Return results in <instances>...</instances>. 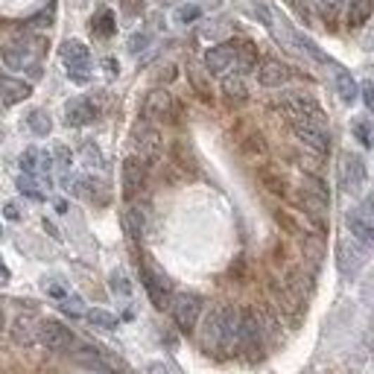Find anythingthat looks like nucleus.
<instances>
[{
	"mask_svg": "<svg viewBox=\"0 0 374 374\" xmlns=\"http://www.w3.org/2000/svg\"><path fill=\"white\" fill-rule=\"evenodd\" d=\"M237 316H240V310H234L228 304L208 313V319L202 325V348L211 357L225 360L237 348Z\"/></svg>",
	"mask_w": 374,
	"mask_h": 374,
	"instance_id": "1",
	"label": "nucleus"
},
{
	"mask_svg": "<svg viewBox=\"0 0 374 374\" xmlns=\"http://www.w3.org/2000/svg\"><path fill=\"white\" fill-rule=\"evenodd\" d=\"M144 120L152 123V126H175L182 120V106L179 100L164 91V88H152L147 94V100H144Z\"/></svg>",
	"mask_w": 374,
	"mask_h": 374,
	"instance_id": "2",
	"label": "nucleus"
},
{
	"mask_svg": "<svg viewBox=\"0 0 374 374\" xmlns=\"http://www.w3.org/2000/svg\"><path fill=\"white\" fill-rule=\"evenodd\" d=\"M263 328L258 319V310L246 307L240 316H237V348L246 354L249 360H261L263 354Z\"/></svg>",
	"mask_w": 374,
	"mask_h": 374,
	"instance_id": "3",
	"label": "nucleus"
},
{
	"mask_svg": "<svg viewBox=\"0 0 374 374\" xmlns=\"http://www.w3.org/2000/svg\"><path fill=\"white\" fill-rule=\"evenodd\" d=\"M202 310H205V301L196 292H175L170 299V316H173L175 325H179L182 333H193L196 322H199V316H202Z\"/></svg>",
	"mask_w": 374,
	"mask_h": 374,
	"instance_id": "4",
	"label": "nucleus"
},
{
	"mask_svg": "<svg viewBox=\"0 0 374 374\" xmlns=\"http://www.w3.org/2000/svg\"><path fill=\"white\" fill-rule=\"evenodd\" d=\"M58 56H62V65L70 73V80L85 85L88 76H91V53H88V47L82 42H73V38H70V42L62 44Z\"/></svg>",
	"mask_w": 374,
	"mask_h": 374,
	"instance_id": "5",
	"label": "nucleus"
},
{
	"mask_svg": "<svg viewBox=\"0 0 374 374\" xmlns=\"http://www.w3.org/2000/svg\"><path fill=\"white\" fill-rule=\"evenodd\" d=\"M132 141H135V149H137V158H141L144 164H155V161L161 158L164 141H161V132L155 129L152 123H147V120L137 123Z\"/></svg>",
	"mask_w": 374,
	"mask_h": 374,
	"instance_id": "6",
	"label": "nucleus"
},
{
	"mask_svg": "<svg viewBox=\"0 0 374 374\" xmlns=\"http://www.w3.org/2000/svg\"><path fill=\"white\" fill-rule=\"evenodd\" d=\"M38 342H42L47 351H56V354H62V351H70L76 337L70 333L68 325L62 322H56V319H44L42 325H38Z\"/></svg>",
	"mask_w": 374,
	"mask_h": 374,
	"instance_id": "7",
	"label": "nucleus"
},
{
	"mask_svg": "<svg viewBox=\"0 0 374 374\" xmlns=\"http://www.w3.org/2000/svg\"><path fill=\"white\" fill-rule=\"evenodd\" d=\"M44 50V42H24V38H18V42H9V44H4L0 47V58L6 62V68H12V70H24L27 65H30V58L32 56H38Z\"/></svg>",
	"mask_w": 374,
	"mask_h": 374,
	"instance_id": "8",
	"label": "nucleus"
},
{
	"mask_svg": "<svg viewBox=\"0 0 374 374\" xmlns=\"http://www.w3.org/2000/svg\"><path fill=\"white\" fill-rule=\"evenodd\" d=\"M342 190L348 196H357L363 187H366V179H368V173H366V161L360 158L357 152H345L342 155Z\"/></svg>",
	"mask_w": 374,
	"mask_h": 374,
	"instance_id": "9",
	"label": "nucleus"
},
{
	"mask_svg": "<svg viewBox=\"0 0 374 374\" xmlns=\"http://www.w3.org/2000/svg\"><path fill=\"white\" fill-rule=\"evenodd\" d=\"M141 278H144V287L149 292V299L155 307H164L167 304V292H170V281H167V275L155 266L152 261H144L141 266Z\"/></svg>",
	"mask_w": 374,
	"mask_h": 374,
	"instance_id": "10",
	"label": "nucleus"
},
{
	"mask_svg": "<svg viewBox=\"0 0 374 374\" xmlns=\"http://www.w3.org/2000/svg\"><path fill=\"white\" fill-rule=\"evenodd\" d=\"M144 187H147V164L137 155H129L123 161V199L132 202Z\"/></svg>",
	"mask_w": 374,
	"mask_h": 374,
	"instance_id": "11",
	"label": "nucleus"
},
{
	"mask_svg": "<svg viewBox=\"0 0 374 374\" xmlns=\"http://www.w3.org/2000/svg\"><path fill=\"white\" fill-rule=\"evenodd\" d=\"M348 228H351V237L357 240V243H363L366 249L371 246V240H374V223H371V205L368 202H363L360 208H354L348 213Z\"/></svg>",
	"mask_w": 374,
	"mask_h": 374,
	"instance_id": "12",
	"label": "nucleus"
},
{
	"mask_svg": "<svg viewBox=\"0 0 374 374\" xmlns=\"http://www.w3.org/2000/svg\"><path fill=\"white\" fill-rule=\"evenodd\" d=\"M295 137L313 152V155H325L330 147V137H328V126H316V123H292Z\"/></svg>",
	"mask_w": 374,
	"mask_h": 374,
	"instance_id": "13",
	"label": "nucleus"
},
{
	"mask_svg": "<svg viewBox=\"0 0 374 374\" xmlns=\"http://www.w3.org/2000/svg\"><path fill=\"white\" fill-rule=\"evenodd\" d=\"M337 261H339V269L345 275H357L360 266L368 261V249L357 240H342L339 249H337Z\"/></svg>",
	"mask_w": 374,
	"mask_h": 374,
	"instance_id": "14",
	"label": "nucleus"
},
{
	"mask_svg": "<svg viewBox=\"0 0 374 374\" xmlns=\"http://www.w3.org/2000/svg\"><path fill=\"white\" fill-rule=\"evenodd\" d=\"M96 106L88 100V96H73V100L65 106V120L68 126H88L96 120Z\"/></svg>",
	"mask_w": 374,
	"mask_h": 374,
	"instance_id": "15",
	"label": "nucleus"
},
{
	"mask_svg": "<svg viewBox=\"0 0 374 374\" xmlns=\"http://www.w3.org/2000/svg\"><path fill=\"white\" fill-rule=\"evenodd\" d=\"M289 76H292V70L284 62H278V58H266L258 68V82L263 88H281L289 82Z\"/></svg>",
	"mask_w": 374,
	"mask_h": 374,
	"instance_id": "16",
	"label": "nucleus"
},
{
	"mask_svg": "<svg viewBox=\"0 0 374 374\" xmlns=\"http://www.w3.org/2000/svg\"><path fill=\"white\" fill-rule=\"evenodd\" d=\"M234 65V44H216L205 53V70L208 73H225Z\"/></svg>",
	"mask_w": 374,
	"mask_h": 374,
	"instance_id": "17",
	"label": "nucleus"
},
{
	"mask_svg": "<svg viewBox=\"0 0 374 374\" xmlns=\"http://www.w3.org/2000/svg\"><path fill=\"white\" fill-rule=\"evenodd\" d=\"M30 94H32V88L24 80H15V76H0V100H4L6 106L24 103Z\"/></svg>",
	"mask_w": 374,
	"mask_h": 374,
	"instance_id": "18",
	"label": "nucleus"
},
{
	"mask_svg": "<svg viewBox=\"0 0 374 374\" xmlns=\"http://www.w3.org/2000/svg\"><path fill=\"white\" fill-rule=\"evenodd\" d=\"M50 167H53V158H50L47 152L35 149V147H30V149L21 155V170H24L27 175H44V173H50Z\"/></svg>",
	"mask_w": 374,
	"mask_h": 374,
	"instance_id": "19",
	"label": "nucleus"
},
{
	"mask_svg": "<svg viewBox=\"0 0 374 374\" xmlns=\"http://www.w3.org/2000/svg\"><path fill=\"white\" fill-rule=\"evenodd\" d=\"M38 339V322L32 316H18L12 325V342L15 345H32Z\"/></svg>",
	"mask_w": 374,
	"mask_h": 374,
	"instance_id": "20",
	"label": "nucleus"
},
{
	"mask_svg": "<svg viewBox=\"0 0 374 374\" xmlns=\"http://www.w3.org/2000/svg\"><path fill=\"white\" fill-rule=\"evenodd\" d=\"M223 94H225L228 103L243 106L249 100V88L243 82V76H225V80H223Z\"/></svg>",
	"mask_w": 374,
	"mask_h": 374,
	"instance_id": "21",
	"label": "nucleus"
},
{
	"mask_svg": "<svg viewBox=\"0 0 374 374\" xmlns=\"http://www.w3.org/2000/svg\"><path fill=\"white\" fill-rule=\"evenodd\" d=\"M123 231H126V237L132 243H137V240L144 237V213H141V208H126V213H123Z\"/></svg>",
	"mask_w": 374,
	"mask_h": 374,
	"instance_id": "22",
	"label": "nucleus"
},
{
	"mask_svg": "<svg viewBox=\"0 0 374 374\" xmlns=\"http://www.w3.org/2000/svg\"><path fill=\"white\" fill-rule=\"evenodd\" d=\"M371 18V0H348V27L360 30Z\"/></svg>",
	"mask_w": 374,
	"mask_h": 374,
	"instance_id": "23",
	"label": "nucleus"
},
{
	"mask_svg": "<svg viewBox=\"0 0 374 374\" xmlns=\"http://www.w3.org/2000/svg\"><path fill=\"white\" fill-rule=\"evenodd\" d=\"M301 193H307V196H313V199H319V202H328V205H330L328 185L319 179L316 173H304V179H301Z\"/></svg>",
	"mask_w": 374,
	"mask_h": 374,
	"instance_id": "24",
	"label": "nucleus"
},
{
	"mask_svg": "<svg viewBox=\"0 0 374 374\" xmlns=\"http://www.w3.org/2000/svg\"><path fill=\"white\" fill-rule=\"evenodd\" d=\"M91 30L100 35V38H111V35L117 32L114 12H111V9H96V12H94V21H91Z\"/></svg>",
	"mask_w": 374,
	"mask_h": 374,
	"instance_id": "25",
	"label": "nucleus"
},
{
	"mask_svg": "<svg viewBox=\"0 0 374 374\" xmlns=\"http://www.w3.org/2000/svg\"><path fill=\"white\" fill-rule=\"evenodd\" d=\"M234 62L240 65V70L258 68V47H254L251 42H237L234 44Z\"/></svg>",
	"mask_w": 374,
	"mask_h": 374,
	"instance_id": "26",
	"label": "nucleus"
},
{
	"mask_svg": "<svg viewBox=\"0 0 374 374\" xmlns=\"http://www.w3.org/2000/svg\"><path fill=\"white\" fill-rule=\"evenodd\" d=\"M187 80H190L193 91L199 94L205 103H211V100H213V94H211V85H208V76H205V70H202L199 65H187Z\"/></svg>",
	"mask_w": 374,
	"mask_h": 374,
	"instance_id": "27",
	"label": "nucleus"
},
{
	"mask_svg": "<svg viewBox=\"0 0 374 374\" xmlns=\"http://www.w3.org/2000/svg\"><path fill=\"white\" fill-rule=\"evenodd\" d=\"M337 94L342 103H354L357 100V82H354V76L342 68H337Z\"/></svg>",
	"mask_w": 374,
	"mask_h": 374,
	"instance_id": "28",
	"label": "nucleus"
},
{
	"mask_svg": "<svg viewBox=\"0 0 374 374\" xmlns=\"http://www.w3.org/2000/svg\"><path fill=\"white\" fill-rule=\"evenodd\" d=\"M240 152L246 155V158H263V155H266L263 137L258 132H249V137H243V141H240Z\"/></svg>",
	"mask_w": 374,
	"mask_h": 374,
	"instance_id": "29",
	"label": "nucleus"
},
{
	"mask_svg": "<svg viewBox=\"0 0 374 374\" xmlns=\"http://www.w3.org/2000/svg\"><path fill=\"white\" fill-rule=\"evenodd\" d=\"M27 123H30V132H32V135H50V129H53V120H50V114H47L44 108L30 111Z\"/></svg>",
	"mask_w": 374,
	"mask_h": 374,
	"instance_id": "30",
	"label": "nucleus"
},
{
	"mask_svg": "<svg viewBox=\"0 0 374 374\" xmlns=\"http://www.w3.org/2000/svg\"><path fill=\"white\" fill-rule=\"evenodd\" d=\"M85 319L94 325V328H103V330H114L117 328V316H111L108 310H100V307H94L85 313Z\"/></svg>",
	"mask_w": 374,
	"mask_h": 374,
	"instance_id": "31",
	"label": "nucleus"
},
{
	"mask_svg": "<svg viewBox=\"0 0 374 374\" xmlns=\"http://www.w3.org/2000/svg\"><path fill=\"white\" fill-rule=\"evenodd\" d=\"M18 190H21L24 196H30V199H35V202H38V199H44V193L35 187V175H27V173H24L21 179H18Z\"/></svg>",
	"mask_w": 374,
	"mask_h": 374,
	"instance_id": "32",
	"label": "nucleus"
},
{
	"mask_svg": "<svg viewBox=\"0 0 374 374\" xmlns=\"http://www.w3.org/2000/svg\"><path fill=\"white\" fill-rule=\"evenodd\" d=\"M261 179H263V185H266L275 196H287V182H284V179H278V175H275L272 170H263Z\"/></svg>",
	"mask_w": 374,
	"mask_h": 374,
	"instance_id": "33",
	"label": "nucleus"
},
{
	"mask_svg": "<svg viewBox=\"0 0 374 374\" xmlns=\"http://www.w3.org/2000/svg\"><path fill=\"white\" fill-rule=\"evenodd\" d=\"M354 135H357V141H360L366 149L371 147V126H368L366 117H360V120H354Z\"/></svg>",
	"mask_w": 374,
	"mask_h": 374,
	"instance_id": "34",
	"label": "nucleus"
},
{
	"mask_svg": "<svg viewBox=\"0 0 374 374\" xmlns=\"http://www.w3.org/2000/svg\"><path fill=\"white\" fill-rule=\"evenodd\" d=\"M108 284H111V292H114V295H129V292H132V287H129V281H126L123 272H111Z\"/></svg>",
	"mask_w": 374,
	"mask_h": 374,
	"instance_id": "35",
	"label": "nucleus"
},
{
	"mask_svg": "<svg viewBox=\"0 0 374 374\" xmlns=\"http://www.w3.org/2000/svg\"><path fill=\"white\" fill-rule=\"evenodd\" d=\"M44 292L53 295V299H58V301L68 299V287L58 281V278H44Z\"/></svg>",
	"mask_w": 374,
	"mask_h": 374,
	"instance_id": "36",
	"label": "nucleus"
},
{
	"mask_svg": "<svg viewBox=\"0 0 374 374\" xmlns=\"http://www.w3.org/2000/svg\"><path fill=\"white\" fill-rule=\"evenodd\" d=\"M27 27H30V30H50V27H53V12H50V9L38 12L35 18H30Z\"/></svg>",
	"mask_w": 374,
	"mask_h": 374,
	"instance_id": "37",
	"label": "nucleus"
},
{
	"mask_svg": "<svg viewBox=\"0 0 374 374\" xmlns=\"http://www.w3.org/2000/svg\"><path fill=\"white\" fill-rule=\"evenodd\" d=\"M62 310L68 313V316H85V304H82V299H62Z\"/></svg>",
	"mask_w": 374,
	"mask_h": 374,
	"instance_id": "38",
	"label": "nucleus"
},
{
	"mask_svg": "<svg viewBox=\"0 0 374 374\" xmlns=\"http://www.w3.org/2000/svg\"><path fill=\"white\" fill-rule=\"evenodd\" d=\"M319 6L325 12V18H337L342 12V6H345V0H319Z\"/></svg>",
	"mask_w": 374,
	"mask_h": 374,
	"instance_id": "39",
	"label": "nucleus"
},
{
	"mask_svg": "<svg viewBox=\"0 0 374 374\" xmlns=\"http://www.w3.org/2000/svg\"><path fill=\"white\" fill-rule=\"evenodd\" d=\"M144 4H147V0H120V9H123V15L135 18V15L144 12Z\"/></svg>",
	"mask_w": 374,
	"mask_h": 374,
	"instance_id": "40",
	"label": "nucleus"
},
{
	"mask_svg": "<svg viewBox=\"0 0 374 374\" xmlns=\"http://www.w3.org/2000/svg\"><path fill=\"white\" fill-rule=\"evenodd\" d=\"M56 161H58V167H62V170H70L73 155H70V149H68L65 144H58V147H56Z\"/></svg>",
	"mask_w": 374,
	"mask_h": 374,
	"instance_id": "41",
	"label": "nucleus"
},
{
	"mask_svg": "<svg viewBox=\"0 0 374 374\" xmlns=\"http://www.w3.org/2000/svg\"><path fill=\"white\" fill-rule=\"evenodd\" d=\"M85 161L91 164V167H103V158H100V149H96L94 144H85Z\"/></svg>",
	"mask_w": 374,
	"mask_h": 374,
	"instance_id": "42",
	"label": "nucleus"
},
{
	"mask_svg": "<svg viewBox=\"0 0 374 374\" xmlns=\"http://www.w3.org/2000/svg\"><path fill=\"white\" fill-rule=\"evenodd\" d=\"M199 18V6H182L179 9V24H193Z\"/></svg>",
	"mask_w": 374,
	"mask_h": 374,
	"instance_id": "43",
	"label": "nucleus"
},
{
	"mask_svg": "<svg viewBox=\"0 0 374 374\" xmlns=\"http://www.w3.org/2000/svg\"><path fill=\"white\" fill-rule=\"evenodd\" d=\"M149 44V38L147 35H132V42H129V50L132 53H137V50H144Z\"/></svg>",
	"mask_w": 374,
	"mask_h": 374,
	"instance_id": "44",
	"label": "nucleus"
},
{
	"mask_svg": "<svg viewBox=\"0 0 374 374\" xmlns=\"http://www.w3.org/2000/svg\"><path fill=\"white\" fill-rule=\"evenodd\" d=\"M4 213H6V220H21V208H18L15 202H6Z\"/></svg>",
	"mask_w": 374,
	"mask_h": 374,
	"instance_id": "45",
	"label": "nucleus"
},
{
	"mask_svg": "<svg viewBox=\"0 0 374 374\" xmlns=\"http://www.w3.org/2000/svg\"><path fill=\"white\" fill-rule=\"evenodd\" d=\"M9 278H12V275H9L6 263H4V261H0V287H6V284H9Z\"/></svg>",
	"mask_w": 374,
	"mask_h": 374,
	"instance_id": "46",
	"label": "nucleus"
},
{
	"mask_svg": "<svg viewBox=\"0 0 374 374\" xmlns=\"http://www.w3.org/2000/svg\"><path fill=\"white\" fill-rule=\"evenodd\" d=\"M147 374H170V371H167V366H164V363H152V366L147 368Z\"/></svg>",
	"mask_w": 374,
	"mask_h": 374,
	"instance_id": "47",
	"label": "nucleus"
},
{
	"mask_svg": "<svg viewBox=\"0 0 374 374\" xmlns=\"http://www.w3.org/2000/svg\"><path fill=\"white\" fill-rule=\"evenodd\" d=\"M363 94H366V106L371 108V106H374V96H371V82H366V85H363Z\"/></svg>",
	"mask_w": 374,
	"mask_h": 374,
	"instance_id": "48",
	"label": "nucleus"
},
{
	"mask_svg": "<svg viewBox=\"0 0 374 374\" xmlns=\"http://www.w3.org/2000/svg\"><path fill=\"white\" fill-rule=\"evenodd\" d=\"M106 70H108V73H117V70H120V68L114 65V58H106Z\"/></svg>",
	"mask_w": 374,
	"mask_h": 374,
	"instance_id": "49",
	"label": "nucleus"
},
{
	"mask_svg": "<svg viewBox=\"0 0 374 374\" xmlns=\"http://www.w3.org/2000/svg\"><path fill=\"white\" fill-rule=\"evenodd\" d=\"M4 325H6V316H4V310H0V330H4Z\"/></svg>",
	"mask_w": 374,
	"mask_h": 374,
	"instance_id": "50",
	"label": "nucleus"
},
{
	"mask_svg": "<svg viewBox=\"0 0 374 374\" xmlns=\"http://www.w3.org/2000/svg\"><path fill=\"white\" fill-rule=\"evenodd\" d=\"M0 237H4V228H0Z\"/></svg>",
	"mask_w": 374,
	"mask_h": 374,
	"instance_id": "51",
	"label": "nucleus"
}]
</instances>
